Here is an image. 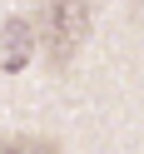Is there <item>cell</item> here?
Returning <instances> with one entry per match:
<instances>
[{"label":"cell","mask_w":144,"mask_h":154,"mask_svg":"<svg viewBox=\"0 0 144 154\" xmlns=\"http://www.w3.org/2000/svg\"><path fill=\"white\" fill-rule=\"evenodd\" d=\"M35 30H40V45L50 55V65L65 70L80 55L84 35H90V0H40Z\"/></svg>","instance_id":"obj_1"},{"label":"cell","mask_w":144,"mask_h":154,"mask_svg":"<svg viewBox=\"0 0 144 154\" xmlns=\"http://www.w3.org/2000/svg\"><path fill=\"white\" fill-rule=\"evenodd\" d=\"M0 154H60V144L45 139V134H10L0 144Z\"/></svg>","instance_id":"obj_3"},{"label":"cell","mask_w":144,"mask_h":154,"mask_svg":"<svg viewBox=\"0 0 144 154\" xmlns=\"http://www.w3.org/2000/svg\"><path fill=\"white\" fill-rule=\"evenodd\" d=\"M35 20L30 15H10L5 30H0V45H5V70H25V60L35 55Z\"/></svg>","instance_id":"obj_2"}]
</instances>
